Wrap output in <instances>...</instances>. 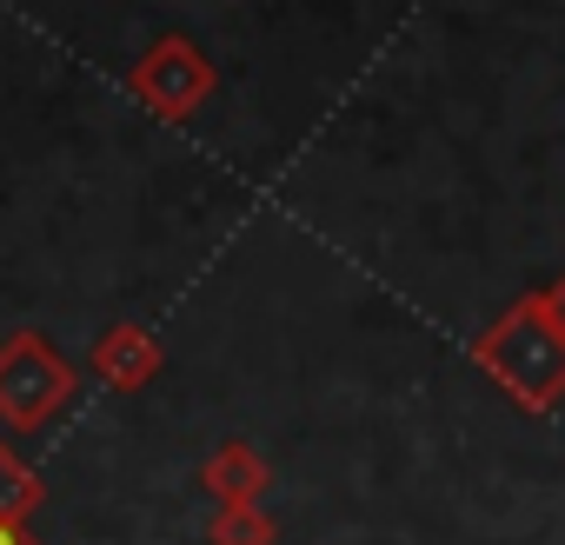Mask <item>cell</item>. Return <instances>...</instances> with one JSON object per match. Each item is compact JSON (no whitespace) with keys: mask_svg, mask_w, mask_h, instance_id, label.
<instances>
[{"mask_svg":"<svg viewBox=\"0 0 565 545\" xmlns=\"http://www.w3.org/2000/svg\"><path fill=\"white\" fill-rule=\"evenodd\" d=\"M539 300H545V320H552V327H558V340H565V272H558V280H552Z\"/></svg>","mask_w":565,"mask_h":545,"instance_id":"8","label":"cell"},{"mask_svg":"<svg viewBox=\"0 0 565 545\" xmlns=\"http://www.w3.org/2000/svg\"><path fill=\"white\" fill-rule=\"evenodd\" d=\"M206 538L213 545H279V525L266 519V505H213Z\"/></svg>","mask_w":565,"mask_h":545,"instance_id":"7","label":"cell"},{"mask_svg":"<svg viewBox=\"0 0 565 545\" xmlns=\"http://www.w3.org/2000/svg\"><path fill=\"white\" fill-rule=\"evenodd\" d=\"M200 485H206L213 505H259L266 485H273V466H266V452H253L246 439H226V446L206 452Z\"/></svg>","mask_w":565,"mask_h":545,"instance_id":"5","label":"cell"},{"mask_svg":"<svg viewBox=\"0 0 565 545\" xmlns=\"http://www.w3.org/2000/svg\"><path fill=\"white\" fill-rule=\"evenodd\" d=\"M213 87H220V74H213V61L200 54L193 34H160V41L127 67V94H134L153 120H167V127L193 120V114L213 100Z\"/></svg>","mask_w":565,"mask_h":545,"instance_id":"3","label":"cell"},{"mask_svg":"<svg viewBox=\"0 0 565 545\" xmlns=\"http://www.w3.org/2000/svg\"><path fill=\"white\" fill-rule=\"evenodd\" d=\"M74 393H81V373L41 327H21L0 340V432L14 439L47 432L74 406Z\"/></svg>","mask_w":565,"mask_h":545,"instance_id":"2","label":"cell"},{"mask_svg":"<svg viewBox=\"0 0 565 545\" xmlns=\"http://www.w3.org/2000/svg\"><path fill=\"white\" fill-rule=\"evenodd\" d=\"M472 360L486 380H499L525 413H552L565 399V340L558 327L545 320V300L525 293L512 300L479 340H472Z\"/></svg>","mask_w":565,"mask_h":545,"instance_id":"1","label":"cell"},{"mask_svg":"<svg viewBox=\"0 0 565 545\" xmlns=\"http://www.w3.org/2000/svg\"><path fill=\"white\" fill-rule=\"evenodd\" d=\"M0 545H41L34 525H14V519H0Z\"/></svg>","mask_w":565,"mask_h":545,"instance_id":"9","label":"cell"},{"mask_svg":"<svg viewBox=\"0 0 565 545\" xmlns=\"http://www.w3.org/2000/svg\"><path fill=\"white\" fill-rule=\"evenodd\" d=\"M47 505V485H41V472L0 439V519H14V525H28L34 512Z\"/></svg>","mask_w":565,"mask_h":545,"instance_id":"6","label":"cell"},{"mask_svg":"<svg viewBox=\"0 0 565 545\" xmlns=\"http://www.w3.org/2000/svg\"><path fill=\"white\" fill-rule=\"evenodd\" d=\"M87 366H94V380H100L107 393H140L147 380H160L167 346H160V333H153V327H140V320H114V327L94 340Z\"/></svg>","mask_w":565,"mask_h":545,"instance_id":"4","label":"cell"}]
</instances>
